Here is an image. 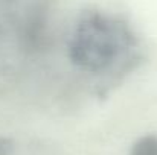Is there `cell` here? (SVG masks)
Segmentation results:
<instances>
[{
	"label": "cell",
	"mask_w": 157,
	"mask_h": 155,
	"mask_svg": "<svg viewBox=\"0 0 157 155\" xmlns=\"http://www.w3.org/2000/svg\"><path fill=\"white\" fill-rule=\"evenodd\" d=\"M102 15L92 14L82 20L70 46L72 59L81 67L98 70L119 50V34Z\"/></svg>",
	"instance_id": "6da1fadb"
},
{
	"label": "cell",
	"mask_w": 157,
	"mask_h": 155,
	"mask_svg": "<svg viewBox=\"0 0 157 155\" xmlns=\"http://www.w3.org/2000/svg\"><path fill=\"white\" fill-rule=\"evenodd\" d=\"M130 155H157V135H144L136 140Z\"/></svg>",
	"instance_id": "7a4b0ae2"
},
{
	"label": "cell",
	"mask_w": 157,
	"mask_h": 155,
	"mask_svg": "<svg viewBox=\"0 0 157 155\" xmlns=\"http://www.w3.org/2000/svg\"><path fill=\"white\" fill-rule=\"evenodd\" d=\"M15 149V143L12 138L0 137V155H12Z\"/></svg>",
	"instance_id": "3957f363"
}]
</instances>
